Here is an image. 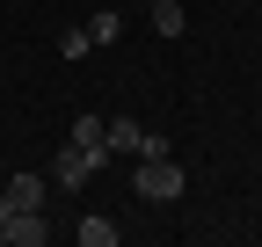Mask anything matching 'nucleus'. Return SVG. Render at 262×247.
<instances>
[{
  "label": "nucleus",
  "mask_w": 262,
  "mask_h": 247,
  "mask_svg": "<svg viewBox=\"0 0 262 247\" xmlns=\"http://www.w3.org/2000/svg\"><path fill=\"white\" fill-rule=\"evenodd\" d=\"M102 160H110V153H80V145H66L58 160H51V182H58V189H88Z\"/></svg>",
  "instance_id": "f03ea898"
},
{
  "label": "nucleus",
  "mask_w": 262,
  "mask_h": 247,
  "mask_svg": "<svg viewBox=\"0 0 262 247\" xmlns=\"http://www.w3.org/2000/svg\"><path fill=\"white\" fill-rule=\"evenodd\" d=\"M0 196H8L15 211H44V182H37V175H8V189H0Z\"/></svg>",
  "instance_id": "39448f33"
},
{
  "label": "nucleus",
  "mask_w": 262,
  "mask_h": 247,
  "mask_svg": "<svg viewBox=\"0 0 262 247\" xmlns=\"http://www.w3.org/2000/svg\"><path fill=\"white\" fill-rule=\"evenodd\" d=\"M8 218H15V204H8V196H0V226H8Z\"/></svg>",
  "instance_id": "9b49d317"
},
{
  "label": "nucleus",
  "mask_w": 262,
  "mask_h": 247,
  "mask_svg": "<svg viewBox=\"0 0 262 247\" xmlns=\"http://www.w3.org/2000/svg\"><path fill=\"white\" fill-rule=\"evenodd\" d=\"M80 247H117V226L110 218H80Z\"/></svg>",
  "instance_id": "1a4fd4ad"
},
{
  "label": "nucleus",
  "mask_w": 262,
  "mask_h": 247,
  "mask_svg": "<svg viewBox=\"0 0 262 247\" xmlns=\"http://www.w3.org/2000/svg\"><path fill=\"white\" fill-rule=\"evenodd\" d=\"M66 145H80V153H110V124H102V116H80Z\"/></svg>",
  "instance_id": "423d86ee"
},
{
  "label": "nucleus",
  "mask_w": 262,
  "mask_h": 247,
  "mask_svg": "<svg viewBox=\"0 0 262 247\" xmlns=\"http://www.w3.org/2000/svg\"><path fill=\"white\" fill-rule=\"evenodd\" d=\"M0 247H44V211H15L0 226Z\"/></svg>",
  "instance_id": "7ed1b4c3"
},
{
  "label": "nucleus",
  "mask_w": 262,
  "mask_h": 247,
  "mask_svg": "<svg viewBox=\"0 0 262 247\" xmlns=\"http://www.w3.org/2000/svg\"><path fill=\"white\" fill-rule=\"evenodd\" d=\"M131 189H139L146 204H175V196L189 189V175L168 160V153H139V175H131Z\"/></svg>",
  "instance_id": "f257e3e1"
},
{
  "label": "nucleus",
  "mask_w": 262,
  "mask_h": 247,
  "mask_svg": "<svg viewBox=\"0 0 262 247\" xmlns=\"http://www.w3.org/2000/svg\"><path fill=\"white\" fill-rule=\"evenodd\" d=\"M88 37H95V44H117V37H124V15H117V8H102V15L88 22Z\"/></svg>",
  "instance_id": "6e6552de"
},
{
  "label": "nucleus",
  "mask_w": 262,
  "mask_h": 247,
  "mask_svg": "<svg viewBox=\"0 0 262 247\" xmlns=\"http://www.w3.org/2000/svg\"><path fill=\"white\" fill-rule=\"evenodd\" d=\"M146 8H153V37H182V0H146Z\"/></svg>",
  "instance_id": "0eeeda50"
},
{
  "label": "nucleus",
  "mask_w": 262,
  "mask_h": 247,
  "mask_svg": "<svg viewBox=\"0 0 262 247\" xmlns=\"http://www.w3.org/2000/svg\"><path fill=\"white\" fill-rule=\"evenodd\" d=\"M95 51V37H88V22L80 29H66V37H58V58H88Z\"/></svg>",
  "instance_id": "9d476101"
},
{
  "label": "nucleus",
  "mask_w": 262,
  "mask_h": 247,
  "mask_svg": "<svg viewBox=\"0 0 262 247\" xmlns=\"http://www.w3.org/2000/svg\"><path fill=\"white\" fill-rule=\"evenodd\" d=\"M110 153H131V160H139L146 153V124L139 116H110Z\"/></svg>",
  "instance_id": "20e7f679"
}]
</instances>
